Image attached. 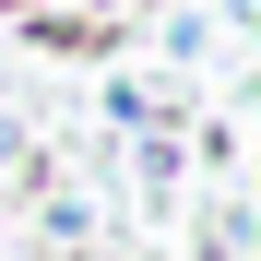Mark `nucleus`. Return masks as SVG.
I'll use <instances>...</instances> for the list:
<instances>
[{"mask_svg": "<svg viewBox=\"0 0 261 261\" xmlns=\"http://www.w3.org/2000/svg\"><path fill=\"white\" fill-rule=\"evenodd\" d=\"M0 12H36V0H0Z\"/></svg>", "mask_w": 261, "mask_h": 261, "instance_id": "1", "label": "nucleus"}]
</instances>
